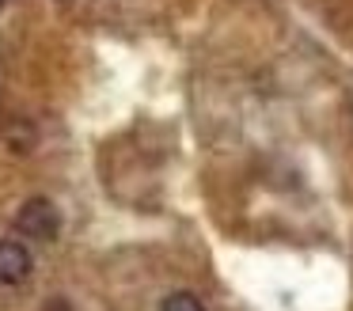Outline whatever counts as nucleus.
<instances>
[{
	"instance_id": "4",
	"label": "nucleus",
	"mask_w": 353,
	"mask_h": 311,
	"mask_svg": "<svg viewBox=\"0 0 353 311\" xmlns=\"http://www.w3.org/2000/svg\"><path fill=\"white\" fill-rule=\"evenodd\" d=\"M160 311H205V303L194 292H171L168 300L160 303Z\"/></svg>"
},
{
	"instance_id": "1",
	"label": "nucleus",
	"mask_w": 353,
	"mask_h": 311,
	"mask_svg": "<svg viewBox=\"0 0 353 311\" xmlns=\"http://www.w3.org/2000/svg\"><path fill=\"white\" fill-rule=\"evenodd\" d=\"M16 228L27 235V239L50 243V239H57V232H61V212H57V205L46 201V197H31V201L19 209Z\"/></svg>"
},
{
	"instance_id": "2",
	"label": "nucleus",
	"mask_w": 353,
	"mask_h": 311,
	"mask_svg": "<svg viewBox=\"0 0 353 311\" xmlns=\"http://www.w3.org/2000/svg\"><path fill=\"white\" fill-rule=\"evenodd\" d=\"M34 270V258L23 243L4 239L0 243V285H23Z\"/></svg>"
},
{
	"instance_id": "3",
	"label": "nucleus",
	"mask_w": 353,
	"mask_h": 311,
	"mask_svg": "<svg viewBox=\"0 0 353 311\" xmlns=\"http://www.w3.org/2000/svg\"><path fill=\"white\" fill-rule=\"evenodd\" d=\"M4 141H8V148H12V152L27 156V152L34 148V141H39V137H34V129L27 126V121H12V126L4 129Z\"/></svg>"
}]
</instances>
